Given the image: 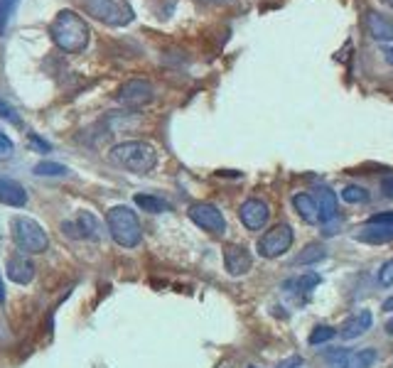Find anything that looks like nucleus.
Instances as JSON below:
<instances>
[{
  "label": "nucleus",
  "instance_id": "f257e3e1",
  "mask_svg": "<svg viewBox=\"0 0 393 368\" xmlns=\"http://www.w3.org/2000/svg\"><path fill=\"white\" fill-rule=\"evenodd\" d=\"M52 42L66 54H79L89 44V25L74 10H59L49 25Z\"/></svg>",
  "mask_w": 393,
  "mask_h": 368
},
{
  "label": "nucleus",
  "instance_id": "f03ea898",
  "mask_svg": "<svg viewBox=\"0 0 393 368\" xmlns=\"http://www.w3.org/2000/svg\"><path fill=\"white\" fill-rule=\"evenodd\" d=\"M108 158H111L113 165L128 170V172L148 174L158 165V150L150 143H143V140H128V143H118Z\"/></svg>",
  "mask_w": 393,
  "mask_h": 368
},
{
  "label": "nucleus",
  "instance_id": "7ed1b4c3",
  "mask_svg": "<svg viewBox=\"0 0 393 368\" xmlns=\"http://www.w3.org/2000/svg\"><path fill=\"white\" fill-rule=\"evenodd\" d=\"M106 226L111 238L121 248H136L143 241V229L131 206H113L106 214Z\"/></svg>",
  "mask_w": 393,
  "mask_h": 368
},
{
  "label": "nucleus",
  "instance_id": "20e7f679",
  "mask_svg": "<svg viewBox=\"0 0 393 368\" xmlns=\"http://www.w3.org/2000/svg\"><path fill=\"white\" fill-rule=\"evenodd\" d=\"M10 233H13L15 246L25 253H45L49 246L47 231L35 219H30V216H15L10 221Z\"/></svg>",
  "mask_w": 393,
  "mask_h": 368
},
{
  "label": "nucleus",
  "instance_id": "39448f33",
  "mask_svg": "<svg viewBox=\"0 0 393 368\" xmlns=\"http://www.w3.org/2000/svg\"><path fill=\"white\" fill-rule=\"evenodd\" d=\"M84 10L98 23L111 28H123L133 20V10L116 0H84Z\"/></svg>",
  "mask_w": 393,
  "mask_h": 368
},
{
  "label": "nucleus",
  "instance_id": "423d86ee",
  "mask_svg": "<svg viewBox=\"0 0 393 368\" xmlns=\"http://www.w3.org/2000/svg\"><path fill=\"white\" fill-rule=\"evenodd\" d=\"M293 246V226L291 224H276L258 238L256 251L261 258H281L291 251Z\"/></svg>",
  "mask_w": 393,
  "mask_h": 368
},
{
  "label": "nucleus",
  "instance_id": "0eeeda50",
  "mask_svg": "<svg viewBox=\"0 0 393 368\" xmlns=\"http://www.w3.org/2000/svg\"><path fill=\"white\" fill-rule=\"evenodd\" d=\"M189 219L194 221L199 229L214 233V236H221L226 231V219L219 211V206L209 204V201H196V204L189 206Z\"/></svg>",
  "mask_w": 393,
  "mask_h": 368
},
{
  "label": "nucleus",
  "instance_id": "6e6552de",
  "mask_svg": "<svg viewBox=\"0 0 393 368\" xmlns=\"http://www.w3.org/2000/svg\"><path fill=\"white\" fill-rule=\"evenodd\" d=\"M153 84L146 79H131V81H126V84L118 89L116 93V98L118 101L123 103V106H128V108H143V106H148L150 101H153Z\"/></svg>",
  "mask_w": 393,
  "mask_h": 368
},
{
  "label": "nucleus",
  "instance_id": "1a4fd4ad",
  "mask_svg": "<svg viewBox=\"0 0 393 368\" xmlns=\"http://www.w3.org/2000/svg\"><path fill=\"white\" fill-rule=\"evenodd\" d=\"M239 219L248 231H261L271 219V206L261 199H246L239 206Z\"/></svg>",
  "mask_w": 393,
  "mask_h": 368
},
{
  "label": "nucleus",
  "instance_id": "9d476101",
  "mask_svg": "<svg viewBox=\"0 0 393 368\" xmlns=\"http://www.w3.org/2000/svg\"><path fill=\"white\" fill-rule=\"evenodd\" d=\"M224 268H226V273H229V275H234V278L246 275V273L253 268L251 251H248L246 246H239V243H234V246H226L224 248Z\"/></svg>",
  "mask_w": 393,
  "mask_h": 368
},
{
  "label": "nucleus",
  "instance_id": "9b49d317",
  "mask_svg": "<svg viewBox=\"0 0 393 368\" xmlns=\"http://www.w3.org/2000/svg\"><path fill=\"white\" fill-rule=\"evenodd\" d=\"M364 28H366V32L374 40H379V42H384V44L393 42V20L386 18V15L369 10V13L364 15Z\"/></svg>",
  "mask_w": 393,
  "mask_h": 368
},
{
  "label": "nucleus",
  "instance_id": "f8f14e48",
  "mask_svg": "<svg viewBox=\"0 0 393 368\" xmlns=\"http://www.w3.org/2000/svg\"><path fill=\"white\" fill-rule=\"evenodd\" d=\"M5 273H8V278L13 280V283L28 285V283H33V278H35V263L30 261V258H25L23 253H15V256H10L8 263H5Z\"/></svg>",
  "mask_w": 393,
  "mask_h": 368
},
{
  "label": "nucleus",
  "instance_id": "ddd939ff",
  "mask_svg": "<svg viewBox=\"0 0 393 368\" xmlns=\"http://www.w3.org/2000/svg\"><path fill=\"white\" fill-rule=\"evenodd\" d=\"M28 201H30V196H28V191H25L23 184L15 182V179L0 177V204L23 209Z\"/></svg>",
  "mask_w": 393,
  "mask_h": 368
},
{
  "label": "nucleus",
  "instance_id": "4468645a",
  "mask_svg": "<svg viewBox=\"0 0 393 368\" xmlns=\"http://www.w3.org/2000/svg\"><path fill=\"white\" fill-rule=\"evenodd\" d=\"M312 199H315V204H317L319 221H322V224H329V221L337 219V194H334L329 186H317Z\"/></svg>",
  "mask_w": 393,
  "mask_h": 368
},
{
  "label": "nucleus",
  "instance_id": "2eb2a0df",
  "mask_svg": "<svg viewBox=\"0 0 393 368\" xmlns=\"http://www.w3.org/2000/svg\"><path fill=\"white\" fill-rule=\"evenodd\" d=\"M371 324H374V314H371L369 309H359V312L351 314L349 319H344L339 334H342L344 339H359L361 334H366V331L371 329Z\"/></svg>",
  "mask_w": 393,
  "mask_h": 368
},
{
  "label": "nucleus",
  "instance_id": "dca6fc26",
  "mask_svg": "<svg viewBox=\"0 0 393 368\" xmlns=\"http://www.w3.org/2000/svg\"><path fill=\"white\" fill-rule=\"evenodd\" d=\"M356 241L371 243V246L393 243V224H366L364 229L356 231Z\"/></svg>",
  "mask_w": 393,
  "mask_h": 368
},
{
  "label": "nucleus",
  "instance_id": "f3484780",
  "mask_svg": "<svg viewBox=\"0 0 393 368\" xmlns=\"http://www.w3.org/2000/svg\"><path fill=\"white\" fill-rule=\"evenodd\" d=\"M293 206H295V211H298V216L305 221V224H319V211H317V204H315L312 194H307V191L295 194Z\"/></svg>",
  "mask_w": 393,
  "mask_h": 368
},
{
  "label": "nucleus",
  "instance_id": "a211bd4d",
  "mask_svg": "<svg viewBox=\"0 0 393 368\" xmlns=\"http://www.w3.org/2000/svg\"><path fill=\"white\" fill-rule=\"evenodd\" d=\"M76 238H86V241H98L101 238V224L91 211H81L76 216Z\"/></svg>",
  "mask_w": 393,
  "mask_h": 368
},
{
  "label": "nucleus",
  "instance_id": "6ab92c4d",
  "mask_svg": "<svg viewBox=\"0 0 393 368\" xmlns=\"http://www.w3.org/2000/svg\"><path fill=\"white\" fill-rule=\"evenodd\" d=\"M376 361V349H359L346 354L342 368H371Z\"/></svg>",
  "mask_w": 393,
  "mask_h": 368
},
{
  "label": "nucleus",
  "instance_id": "aec40b11",
  "mask_svg": "<svg viewBox=\"0 0 393 368\" xmlns=\"http://www.w3.org/2000/svg\"><path fill=\"white\" fill-rule=\"evenodd\" d=\"M136 204L141 206L143 211H148V214H165V211L172 209L168 201L160 199V196H153V194H138L136 196Z\"/></svg>",
  "mask_w": 393,
  "mask_h": 368
},
{
  "label": "nucleus",
  "instance_id": "412c9836",
  "mask_svg": "<svg viewBox=\"0 0 393 368\" xmlns=\"http://www.w3.org/2000/svg\"><path fill=\"white\" fill-rule=\"evenodd\" d=\"M339 196H342V201H346V204H364L369 199V191L359 184H346Z\"/></svg>",
  "mask_w": 393,
  "mask_h": 368
},
{
  "label": "nucleus",
  "instance_id": "4be33fe9",
  "mask_svg": "<svg viewBox=\"0 0 393 368\" xmlns=\"http://www.w3.org/2000/svg\"><path fill=\"white\" fill-rule=\"evenodd\" d=\"M324 256H327V253H324L319 246H307L298 258H295L293 263H295V266H310V263H319Z\"/></svg>",
  "mask_w": 393,
  "mask_h": 368
},
{
  "label": "nucleus",
  "instance_id": "5701e85b",
  "mask_svg": "<svg viewBox=\"0 0 393 368\" xmlns=\"http://www.w3.org/2000/svg\"><path fill=\"white\" fill-rule=\"evenodd\" d=\"M337 334H339V331L332 329V326H315L312 334H310V344H312V346L327 344V341H332Z\"/></svg>",
  "mask_w": 393,
  "mask_h": 368
},
{
  "label": "nucleus",
  "instance_id": "b1692460",
  "mask_svg": "<svg viewBox=\"0 0 393 368\" xmlns=\"http://www.w3.org/2000/svg\"><path fill=\"white\" fill-rule=\"evenodd\" d=\"M18 3L20 0H0V35H5V30H8L10 18H13Z\"/></svg>",
  "mask_w": 393,
  "mask_h": 368
},
{
  "label": "nucleus",
  "instance_id": "393cba45",
  "mask_svg": "<svg viewBox=\"0 0 393 368\" xmlns=\"http://www.w3.org/2000/svg\"><path fill=\"white\" fill-rule=\"evenodd\" d=\"M35 174H40V177H61V174H66V167L57 162H40L35 165Z\"/></svg>",
  "mask_w": 393,
  "mask_h": 368
},
{
  "label": "nucleus",
  "instance_id": "a878e982",
  "mask_svg": "<svg viewBox=\"0 0 393 368\" xmlns=\"http://www.w3.org/2000/svg\"><path fill=\"white\" fill-rule=\"evenodd\" d=\"M0 118H3V121H8V123H13V126H20L18 111H15V108L10 106V103L5 101L3 96H0Z\"/></svg>",
  "mask_w": 393,
  "mask_h": 368
},
{
  "label": "nucleus",
  "instance_id": "bb28decb",
  "mask_svg": "<svg viewBox=\"0 0 393 368\" xmlns=\"http://www.w3.org/2000/svg\"><path fill=\"white\" fill-rule=\"evenodd\" d=\"M379 285H384V287H391V285H393V258H391V261H386L384 266H381V271H379Z\"/></svg>",
  "mask_w": 393,
  "mask_h": 368
},
{
  "label": "nucleus",
  "instance_id": "cd10ccee",
  "mask_svg": "<svg viewBox=\"0 0 393 368\" xmlns=\"http://www.w3.org/2000/svg\"><path fill=\"white\" fill-rule=\"evenodd\" d=\"M13 148H15L13 140L5 136V133H0V158H3V155H5V158H8V155H13Z\"/></svg>",
  "mask_w": 393,
  "mask_h": 368
},
{
  "label": "nucleus",
  "instance_id": "c85d7f7f",
  "mask_svg": "<svg viewBox=\"0 0 393 368\" xmlns=\"http://www.w3.org/2000/svg\"><path fill=\"white\" fill-rule=\"evenodd\" d=\"M369 224H393V211H389V214H376V216H371Z\"/></svg>",
  "mask_w": 393,
  "mask_h": 368
},
{
  "label": "nucleus",
  "instance_id": "c756f323",
  "mask_svg": "<svg viewBox=\"0 0 393 368\" xmlns=\"http://www.w3.org/2000/svg\"><path fill=\"white\" fill-rule=\"evenodd\" d=\"M30 143H33L35 148H40V150H42V153H47V150H49V143H47V140L37 138V136H35V133H30Z\"/></svg>",
  "mask_w": 393,
  "mask_h": 368
},
{
  "label": "nucleus",
  "instance_id": "7c9ffc66",
  "mask_svg": "<svg viewBox=\"0 0 393 368\" xmlns=\"http://www.w3.org/2000/svg\"><path fill=\"white\" fill-rule=\"evenodd\" d=\"M381 186H384V196H389V199H393V174H391V177H386L384 184H381Z\"/></svg>",
  "mask_w": 393,
  "mask_h": 368
},
{
  "label": "nucleus",
  "instance_id": "2f4dec72",
  "mask_svg": "<svg viewBox=\"0 0 393 368\" xmlns=\"http://www.w3.org/2000/svg\"><path fill=\"white\" fill-rule=\"evenodd\" d=\"M381 52H384V57H386V61H391L393 64V47H381Z\"/></svg>",
  "mask_w": 393,
  "mask_h": 368
},
{
  "label": "nucleus",
  "instance_id": "473e14b6",
  "mask_svg": "<svg viewBox=\"0 0 393 368\" xmlns=\"http://www.w3.org/2000/svg\"><path fill=\"white\" fill-rule=\"evenodd\" d=\"M303 364V361L298 359V356H295V359H291V361H286V364H281V368H293V366H300Z\"/></svg>",
  "mask_w": 393,
  "mask_h": 368
},
{
  "label": "nucleus",
  "instance_id": "72a5a7b5",
  "mask_svg": "<svg viewBox=\"0 0 393 368\" xmlns=\"http://www.w3.org/2000/svg\"><path fill=\"white\" fill-rule=\"evenodd\" d=\"M0 304H5V285H3V275H0Z\"/></svg>",
  "mask_w": 393,
  "mask_h": 368
},
{
  "label": "nucleus",
  "instance_id": "f704fd0d",
  "mask_svg": "<svg viewBox=\"0 0 393 368\" xmlns=\"http://www.w3.org/2000/svg\"><path fill=\"white\" fill-rule=\"evenodd\" d=\"M384 312H393V297H389L384 302Z\"/></svg>",
  "mask_w": 393,
  "mask_h": 368
},
{
  "label": "nucleus",
  "instance_id": "c9c22d12",
  "mask_svg": "<svg viewBox=\"0 0 393 368\" xmlns=\"http://www.w3.org/2000/svg\"><path fill=\"white\" fill-rule=\"evenodd\" d=\"M386 334L393 336V319H389V322H386Z\"/></svg>",
  "mask_w": 393,
  "mask_h": 368
},
{
  "label": "nucleus",
  "instance_id": "e433bc0d",
  "mask_svg": "<svg viewBox=\"0 0 393 368\" xmlns=\"http://www.w3.org/2000/svg\"><path fill=\"white\" fill-rule=\"evenodd\" d=\"M204 3H214V5H226V3H231V0H204Z\"/></svg>",
  "mask_w": 393,
  "mask_h": 368
},
{
  "label": "nucleus",
  "instance_id": "4c0bfd02",
  "mask_svg": "<svg viewBox=\"0 0 393 368\" xmlns=\"http://www.w3.org/2000/svg\"><path fill=\"white\" fill-rule=\"evenodd\" d=\"M381 3H386L389 8H393V0H381Z\"/></svg>",
  "mask_w": 393,
  "mask_h": 368
},
{
  "label": "nucleus",
  "instance_id": "58836bf2",
  "mask_svg": "<svg viewBox=\"0 0 393 368\" xmlns=\"http://www.w3.org/2000/svg\"><path fill=\"white\" fill-rule=\"evenodd\" d=\"M251 368H253V366H251Z\"/></svg>",
  "mask_w": 393,
  "mask_h": 368
}]
</instances>
